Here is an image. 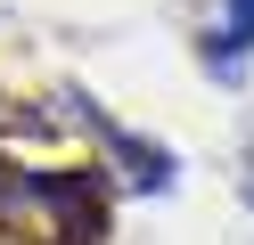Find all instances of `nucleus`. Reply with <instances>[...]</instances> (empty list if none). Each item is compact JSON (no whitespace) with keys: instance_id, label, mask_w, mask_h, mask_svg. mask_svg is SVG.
<instances>
[{"instance_id":"obj_1","label":"nucleus","mask_w":254,"mask_h":245,"mask_svg":"<svg viewBox=\"0 0 254 245\" xmlns=\"http://www.w3.org/2000/svg\"><path fill=\"white\" fill-rule=\"evenodd\" d=\"M246 49H254V0H230L221 25H213V41H205V57H213V74H230Z\"/></svg>"},{"instance_id":"obj_2","label":"nucleus","mask_w":254,"mask_h":245,"mask_svg":"<svg viewBox=\"0 0 254 245\" xmlns=\"http://www.w3.org/2000/svg\"><path fill=\"white\" fill-rule=\"evenodd\" d=\"M246 204H254V172H246Z\"/></svg>"}]
</instances>
